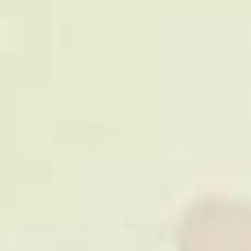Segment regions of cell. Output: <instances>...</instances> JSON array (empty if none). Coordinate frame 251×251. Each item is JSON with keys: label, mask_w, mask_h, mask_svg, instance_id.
Here are the masks:
<instances>
[{"label": "cell", "mask_w": 251, "mask_h": 251, "mask_svg": "<svg viewBox=\"0 0 251 251\" xmlns=\"http://www.w3.org/2000/svg\"><path fill=\"white\" fill-rule=\"evenodd\" d=\"M176 251H251V203L199 199L181 216Z\"/></svg>", "instance_id": "cell-1"}]
</instances>
